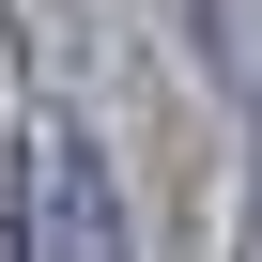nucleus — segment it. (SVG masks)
Instances as JSON below:
<instances>
[{
	"instance_id": "obj_1",
	"label": "nucleus",
	"mask_w": 262,
	"mask_h": 262,
	"mask_svg": "<svg viewBox=\"0 0 262 262\" xmlns=\"http://www.w3.org/2000/svg\"><path fill=\"white\" fill-rule=\"evenodd\" d=\"M16 262H123V185L77 123L31 139V185H16Z\"/></svg>"
}]
</instances>
